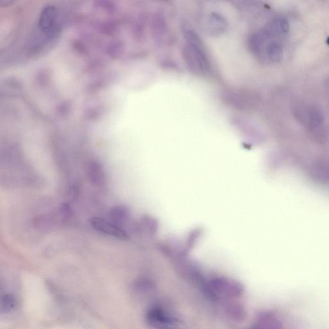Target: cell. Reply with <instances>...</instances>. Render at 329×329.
<instances>
[{"mask_svg":"<svg viewBox=\"0 0 329 329\" xmlns=\"http://www.w3.org/2000/svg\"><path fill=\"white\" fill-rule=\"evenodd\" d=\"M146 321L148 325L155 329H187L183 320L159 306H154L147 310Z\"/></svg>","mask_w":329,"mask_h":329,"instance_id":"cell-1","label":"cell"},{"mask_svg":"<svg viewBox=\"0 0 329 329\" xmlns=\"http://www.w3.org/2000/svg\"><path fill=\"white\" fill-rule=\"evenodd\" d=\"M182 53L185 65L191 72L203 76L210 72V63L204 46L186 43L183 46Z\"/></svg>","mask_w":329,"mask_h":329,"instance_id":"cell-2","label":"cell"},{"mask_svg":"<svg viewBox=\"0 0 329 329\" xmlns=\"http://www.w3.org/2000/svg\"><path fill=\"white\" fill-rule=\"evenodd\" d=\"M206 290L214 299L234 298L243 293V287L239 282L225 277H218L208 282Z\"/></svg>","mask_w":329,"mask_h":329,"instance_id":"cell-3","label":"cell"},{"mask_svg":"<svg viewBox=\"0 0 329 329\" xmlns=\"http://www.w3.org/2000/svg\"><path fill=\"white\" fill-rule=\"evenodd\" d=\"M90 225L98 232L107 235H111L120 240L129 239V235L126 230L114 224V223L108 222L104 218L94 217L91 218Z\"/></svg>","mask_w":329,"mask_h":329,"instance_id":"cell-4","label":"cell"},{"mask_svg":"<svg viewBox=\"0 0 329 329\" xmlns=\"http://www.w3.org/2000/svg\"><path fill=\"white\" fill-rule=\"evenodd\" d=\"M228 23L227 19L218 12L209 14L207 23V33L212 36H220L227 31Z\"/></svg>","mask_w":329,"mask_h":329,"instance_id":"cell-5","label":"cell"},{"mask_svg":"<svg viewBox=\"0 0 329 329\" xmlns=\"http://www.w3.org/2000/svg\"><path fill=\"white\" fill-rule=\"evenodd\" d=\"M87 176L90 183L96 186H104L106 182L104 168L99 161L93 160L88 163Z\"/></svg>","mask_w":329,"mask_h":329,"instance_id":"cell-6","label":"cell"},{"mask_svg":"<svg viewBox=\"0 0 329 329\" xmlns=\"http://www.w3.org/2000/svg\"><path fill=\"white\" fill-rule=\"evenodd\" d=\"M109 216L112 223L122 228V225H126L129 222L130 212L128 208L125 206L117 205L112 208Z\"/></svg>","mask_w":329,"mask_h":329,"instance_id":"cell-7","label":"cell"},{"mask_svg":"<svg viewBox=\"0 0 329 329\" xmlns=\"http://www.w3.org/2000/svg\"><path fill=\"white\" fill-rule=\"evenodd\" d=\"M154 21V36L156 43L161 46L164 42L168 31L166 19L163 14L159 12L156 14Z\"/></svg>","mask_w":329,"mask_h":329,"instance_id":"cell-8","label":"cell"},{"mask_svg":"<svg viewBox=\"0 0 329 329\" xmlns=\"http://www.w3.org/2000/svg\"><path fill=\"white\" fill-rule=\"evenodd\" d=\"M56 13L55 10L51 7L44 10L41 16L40 26L43 31H50L56 25Z\"/></svg>","mask_w":329,"mask_h":329,"instance_id":"cell-9","label":"cell"},{"mask_svg":"<svg viewBox=\"0 0 329 329\" xmlns=\"http://www.w3.org/2000/svg\"><path fill=\"white\" fill-rule=\"evenodd\" d=\"M224 99L228 104L234 105L235 107L242 108L245 107L247 104V98L239 92H228L225 93Z\"/></svg>","mask_w":329,"mask_h":329,"instance_id":"cell-10","label":"cell"},{"mask_svg":"<svg viewBox=\"0 0 329 329\" xmlns=\"http://www.w3.org/2000/svg\"><path fill=\"white\" fill-rule=\"evenodd\" d=\"M138 230L146 234H153L156 230L155 221L151 217L145 216L140 221Z\"/></svg>","mask_w":329,"mask_h":329,"instance_id":"cell-11","label":"cell"},{"mask_svg":"<svg viewBox=\"0 0 329 329\" xmlns=\"http://www.w3.org/2000/svg\"><path fill=\"white\" fill-rule=\"evenodd\" d=\"M15 298L11 294H4L1 299L2 313H7L11 312L15 306Z\"/></svg>","mask_w":329,"mask_h":329,"instance_id":"cell-12","label":"cell"}]
</instances>
